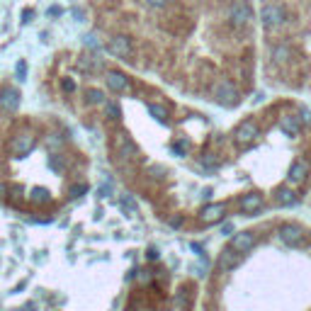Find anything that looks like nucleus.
I'll use <instances>...</instances> for the list:
<instances>
[{
	"instance_id": "1",
	"label": "nucleus",
	"mask_w": 311,
	"mask_h": 311,
	"mask_svg": "<svg viewBox=\"0 0 311 311\" xmlns=\"http://www.w3.org/2000/svg\"><path fill=\"white\" fill-rule=\"evenodd\" d=\"M229 20L233 27H246L253 20V8L248 0H233L229 5Z\"/></svg>"
},
{
	"instance_id": "2",
	"label": "nucleus",
	"mask_w": 311,
	"mask_h": 311,
	"mask_svg": "<svg viewBox=\"0 0 311 311\" xmlns=\"http://www.w3.org/2000/svg\"><path fill=\"white\" fill-rule=\"evenodd\" d=\"M214 97H217V102H219V105H224V107H236V105L241 102V95H238V90H236V85H233L231 80L219 83V85H217Z\"/></svg>"
},
{
	"instance_id": "3",
	"label": "nucleus",
	"mask_w": 311,
	"mask_h": 311,
	"mask_svg": "<svg viewBox=\"0 0 311 311\" xmlns=\"http://www.w3.org/2000/svg\"><path fill=\"white\" fill-rule=\"evenodd\" d=\"M34 143H37L34 134H32V131H22V134H17V136L13 139V143H10V153L15 156V158H25V156L34 148Z\"/></svg>"
},
{
	"instance_id": "4",
	"label": "nucleus",
	"mask_w": 311,
	"mask_h": 311,
	"mask_svg": "<svg viewBox=\"0 0 311 311\" xmlns=\"http://www.w3.org/2000/svg\"><path fill=\"white\" fill-rule=\"evenodd\" d=\"M258 136H260V129H258V124H255L253 119L241 122V124L236 126V131H233V139H236V143H241V146L253 143Z\"/></svg>"
},
{
	"instance_id": "5",
	"label": "nucleus",
	"mask_w": 311,
	"mask_h": 311,
	"mask_svg": "<svg viewBox=\"0 0 311 311\" xmlns=\"http://www.w3.org/2000/svg\"><path fill=\"white\" fill-rule=\"evenodd\" d=\"M284 20H287V13H284L282 5H265L263 13H260V22H263V27H267V30L280 27Z\"/></svg>"
},
{
	"instance_id": "6",
	"label": "nucleus",
	"mask_w": 311,
	"mask_h": 311,
	"mask_svg": "<svg viewBox=\"0 0 311 311\" xmlns=\"http://www.w3.org/2000/svg\"><path fill=\"white\" fill-rule=\"evenodd\" d=\"M107 51L114 54L117 59H129L131 56V39L124 37V34H114L107 44Z\"/></svg>"
},
{
	"instance_id": "7",
	"label": "nucleus",
	"mask_w": 311,
	"mask_h": 311,
	"mask_svg": "<svg viewBox=\"0 0 311 311\" xmlns=\"http://www.w3.org/2000/svg\"><path fill=\"white\" fill-rule=\"evenodd\" d=\"M280 241L284 246L294 248V246H299L304 241V229L296 226V224H284V226H280Z\"/></svg>"
},
{
	"instance_id": "8",
	"label": "nucleus",
	"mask_w": 311,
	"mask_h": 311,
	"mask_svg": "<svg viewBox=\"0 0 311 311\" xmlns=\"http://www.w3.org/2000/svg\"><path fill=\"white\" fill-rule=\"evenodd\" d=\"M20 102H22V95H20V90L17 88H3L0 90V107H3L5 112H15L17 107H20Z\"/></svg>"
},
{
	"instance_id": "9",
	"label": "nucleus",
	"mask_w": 311,
	"mask_h": 311,
	"mask_svg": "<svg viewBox=\"0 0 311 311\" xmlns=\"http://www.w3.org/2000/svg\"><path fill=\"white\" fill-rule=\"evenodd\" d=\"M241 258H243V253H238L236 248H226V250L219 255V270H221V272H229V270L238 267V265H241Z\"/></svg>"
},
{
	"instance_id": "10",
	"label": "nucleus",
	"mask_w": 311,
	"mask_h": 311,
	"mask_svg": "<svg viewBox=\"0 0 311 311\" xmlns=\"http://www.w3.org/2000/svg\"><path fill=\"white\" fill-rule=\"evenodd\" d=\"M224 214H226V207L217 202V204H207L200 212V219H202V224H217V221L224 219Z\"/></svg>"
},
{
	"instance_id": "11",
	"label": "nucleus",
	"mask_w": 311,
	"mask_h": 311,
	"mask_svg": "<svg viewBox=\"0 0 311 311\" xmlns=\"http://www.w3.org/2000/svg\"><path fill=\"white\" fill-rule=\"evenodd\" d=\"M253 246H255L253 231H241V233H233V238H231V248H236L238 253H248Z\"/></svg>"
},
{
	"instance_id": "12",
	"label": "nucleus",
	"mask_w": 311,
	"mask_h": 311,
	"mask_svg": "<svg viewBox=\"0 0 311 311\" xmlns=\"http://www.w3.org/2000/svg\"><path fill=\"white\" fill-rule=\"evenodd\" d=\"M260 207H263V195H258V192L243 195V200H241V212L243 214H255Z\"/></svg>"
},
{
	"instance_id": "13",
	"label": "nucleus",
	"mask_w": 311,
	"mask_h": 311,
	"mask_svg": "<svg viewBox=\"0 0 311 311\" xmlns=\"http://www.w3.org/2000/svg\"><path fill=\"white\" fill-rule=\"evenodd\" d=\"M105 80H107L109 90H114V93H124V90L129 88V78H126L124 73H119V71H109Z\"/></svg>"
},
{
	"instance_id": "14",
	"label": "nucleus",
	"mask_w": 311,
	"mask_h": 311,
	"mask_svg": "<svg viewBox=\"0 0 311 311\" xmlns=\"http://www.w3.org/2000/svg\"><path fill=\"white\" fill-rule=\"evenodd\" d=\"M280 129L287 134V136H296L301 131V117H294V114H284L280 119Z\"/></svg>"
},
{
	"instance_id": "15",
	"label": "nucleus",
	"mask_w": 311,
	"mask_h": 311,
	"mask_svg": "<svg viewBox=\"0 0 311 311\" xmlns=\"http://www.w3.org/2000/svg\"><path fill=\"white\" fill-rule=\"evenodd\" d=\"M306 173H309V163L306 161H294L292 168H289V173H287V180L289 183H301L306 178Z\"/></svg>"
},
{
	"instance_id": "16",
	"label": "nucleus",
	"mask_w": 311,
	"mask_h": 311,
	"mask_svg": "<svg viewBox=\"0 0 311 311\" xmlns=\"http://www.w3.org/2000/svg\"><path fill=\"white\" fill-rule=\"evenodd\" d=\"M136 153H139V151H136V146H134L124 134H122L119 146H117V156H122V158H126V161H129V158H136Z\"/></svg>"
},
{
	"instance_id": "17",
	"label": "nucleus",
	"mask_w": 311,
	"mask_h": 311,
	"mask_svg": "<svg viewBox=\"0 0 311 311\" xmlns=\"http://www.w3.org/2000/svg\"><path fill=\"white\" fill-rule=\"evenodd\" d=\"M275 200H277V204H282V207H292V204H296V192L289 190V187H280V190L275 192Z\"/></svg>"
},
{
	"instance_id": "18",
	"label": "nucleus",
	"mask_w": 311,
	"mask_h": 311,
	"mask_svg": "<svg viewBox=\"0 0 311 311\" xmlns=\"http://www.w3.org/2000/svg\"><path fill=\"white\" fill-rule=\"evenodd\" d=\"M30 200L34 204H47V202H51V192L47 187H32L30 190Z\"/></svg>"
},
{
	"instance_id": "19",
	"label": "nucleus",
	"mask_w": 311,
	"mask_h": 311,
	"mask_svg": "<svg viewBox=\"0 0 311 311\" xmlns=\"http://www.w3.org/2000/svg\"><path fill=\"white\" fill-rule=\"evenodd\" d=\"M148 112H151V117H153V119H158L161 124H166V122H168V109H166L163 105L151 102V105H148Z\"/></svg>"
},
{
	"instance_id": "20",
	"label": "nucleus",
	"mask_w": 311,
	"mask_h": 311,
	"mask_svg": "<svg viewBox=\"0 0 311 311\" xmlns=\"http://www.w3.org/2000/svg\"><path fill=\"white\" fill-rule=\"evenodd\" d=\"M78 68L85 71V73H93V71H100L102 68V61H97V59H80L78 61Z\"/></svg>"
},
{
	"instance_id": "21",
	"label": "nucleus",
	"mask_w": 311,
	"mask_h": 311,
	"mask_svg": "<svg viewBox=\"0 0 311 311\" xmlns=\"http://www.w3.org/2000/svg\"><path fill=\"white\" fill-rule=\"evenodd\" d=\"M85 102H88V105H102V102H105L102 90H95V88L85 90Z\"/></svg>"
},
{
	"instance_id": "22",
	"label": "nucleus",
	"mask_w": 311,
	"mask_h": 311,
	"mask_svg": "<svg viewBox=\"0 0 311 311\" xmlns=\"http://www.w3.org/2000/svg\"><path fill=\"white\" fill-rule=\"evenodd\" d=\"M83 44H85L88 49H95V51H100V47H102V44H100V39H97L95 34H85V39H83Z\"/></svg>"
},
{
	"instance_id": "23",
	"label": "nucleus",
	"mask_w": 311,
	"mask_h": 311,
	"mask_svg": "<svg viewBox=\"0 0 311 311\" xmlns=\"http://www.w3.org/2000/svg\"><path fill=\"white\" fill-rule=\"evenodd\" d=\"M49 166H51L54 171H59V173H63V171H66V163H63L61 156H51V158H49Z\"/></svg>"
},
{
	"instance_id": "24",
	"label": "nucleus",
	"mask_w": 311,
	"mask_h": 311,
	"mask_svg": "<svg viewBox=\"0 0 311 311\" xmlns=\"http://www.w3.org/2000/svg\"><path fill=\"white\" fill-rule=\"evenodd\" d=\"M15 73H17V78H20V80H25V78H27V61H25V59H20V61H17Z\"/></svg>"
},
{
	"instance_id": "25",
	"label": "nucleus",
	"mask_w": 311,
	"mask_h": 311,
	"mask_svg": "<svg viewBox=\"0 0 311 311\" xmlns=\"http://www.w3.org/2000/svg\"><path fill=\"white\" fill-rule=\"evenodd\" d=\"M272 56H275V61H284V59L289 56V49H287V47H277Z\"/></svg>"
},
{
	"instance_id": "26",
	"label": "nucleus",
	"mask_w": 311,
	"mask_h": 311,
	"mask_svg": "<svg viewBox=\"0 0 311 311\" xmlns=\"http://www.w3.org/2000/svg\"><path fill=\"white\" fill-rule=\"evenodd\" d=\"M185 151H187V143H185V141H178V143H173V153H178V156H185Z\"/></svg>"
},
{
	"instance_id": "27",
	"label": "nucleus",
	"mask_w": 311,
	"mask_h": 311,
	"mask_svg": "<svg viewBox=\"0 0 311 311\" xmlns=\"http://www.w3.org/2000/svg\"><path fill=\"white\" fill-rule=\"evenodd\" d=\"M85 190H88V185H85V183H83V185H76V187H71V197L76 200V197H80Z\"/></svg>"
},
{
	"instance_id": "28",
	"label": "nucleus",
	"mask_w": 311,
	"mask_h": 311,
	"mask_svg": "<svg viewBox=\"0 0 311 311\" xmlns=\"http://www.w3.org/2000/svg\"><path fill=\"white\" fill-rule=\"evenodd\" d=\"M146 258H148V260H158V258H161L158 248H153V246H151V248H148V253H146Z\"/></svg>"
},
{
	"instance_id": "29",
	"label": "nucleus",
	"mask_w": 311,
	"mask_h": 311,
	"mask_svg": "<svg viewBox=\"0 0 311 311\" xmlns=\"http://www.w3.org/2000/svg\"><path fill=\"white\" fill-rule=\"evenodd\" d=\"M61 85H63V90H66V93H73V90H76V83H73L71 78H63V83H61Z\"/></svg>"
},
{
	"instance_id": "30",
	"label": "nucleus",
	"mask_w": 311,
	"mask_h": 311,
	"mask_svg": "<svg viewBox=\"0 0 311 311\" xmlns=\"http://www.w3.org/2000/svg\"><path fill=\"white\" fill-rule=\"evenodd\" d=\"M107 114H109V117H112V119H117V117H119V107H117V105H112V102H109V105H107Z\"/></svg>"
},
{
	"instance_id": "31",
	"label": "nucleus",
	"mask_w": 311,
	"mask_h": 311,
	"mask_svg": "<svg viewBox=\"0 0 311 311\" xmlns=\"http://www.w3.org/2000/svg\"><path fill=\"white\" fill-rule=\"evenodd\" d=\"M148 5H151V8H166L168 0H148Z\"/></svg>"
},
{
	"instance_id": "32",
	"label": "nucleus",
	"mask_w": 311,
	"mask_h": 311,
	"mask_svg": "<svg viewBox=\"0 0 311 311\" xmlns=\"http://www.w3.org/2000/svg\"><path fill=\"white\" fill-rule=\"evenodd\" d=\"M56 143H61V139H56V134L49 139V146H56Z\"/></svg>"
},
{
	"instance_id": "33",
	"label": "nucleus",
	"mask_w": 311,
	"mask_h": 311,
	"mask_svg": "<svg viewBox=\"0 0 311 311\" xmlns=\"http://www.w3.org/2000/svg\"><path fill=\"white\" fill-rule=\"evenodd\" d=\"M301 117H304V122H311V112H306V109H304V112H301Z\"/></svg>"
}]
</instances>
